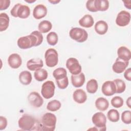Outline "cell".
Returning a JSON list of instances; mask_svg holds the SVG:
<instances>
[{
    "mask_svg": "<svg viewBox=\"0 0 131 131\" xmlns=\"http://www.w3.org/2000/svg\"><path fill=\"white\" fill-rule=\"evenodd\" d=\"M43 41V36L38 31H34L29 35L22 36L17 40V44L21 49H27L39 46Z\"/></svg>",
    "mask_w": 131,
    "mask_h": 131,
    "instance_id": "6da1fadb",
    "label": "cell"
},
{
    "mask_svg": "<svg viewBox=\"0 0 131 131\" xmlns=\"http://www.w3.org/2000/svg\"><path fill=\"white\" fill-rule=\"evenodd\" d=\"M19 127L24 130H38L37 127H40V124L32 116L23 115L18 121Z\"/></svg>",
    "mask_w": 131,
    "mask_h": 131,
    "instance_id": "7a4b0ae2",
    "label": "cell"
},
{
    "mask_svg": "<svg viewBox=\"0 0 131 131\" xmlns=\"http://www.w3.org/2000/svg\"><path fill=\"white\" fill-rule=\"evenodd\" d=\"M56 121V117L54 114L51 113H46L42 117L39 130L47 131L54 130Z\"/></svg>",
    "mask_w": 131,
    "mask_h": 131,
    "instance_id": "3957f363",
    "label": "cell"
},
{
    "mask_svg": "<svg viewBox=\"0 0 131 131\" xmlns=\"http://www.w3.org/2000/svg\"><path fill=\"white\" fill-rule=\"evenodd\" d=\"M11 15L14 17L25 19L30 15V9L27 6L18 3L14 6L10 11Z\"/></svg>",
    "mask_w": 131,
    "mask_h": 131,
    "instance_id": "277c9868",
    "label": "cell"
},
{
    "mask_svg": "<svg viewBox=\"0 0 131 131\" xmlns=\"http://www.w3.org/2000/svg\"><path fill=\"white\" fill-rule=\"evenodd\" d=\"M70 37L73 40L78 42H83L86 41L88 37L87 32L81 28H73L69 32Z\"/></svg>",
    "mask_w": 131,
    "mask_h": 131,
    "instance_id": "5b68a950",
    "label": "cell"
},
{
    "mask_svg": "<svg viewBox=\"0 0 131 131\" xmlns=\"http://www.w3.org/2000/svg\"><path fill=\"white\" fill-rule=\"evenodd\" d=\"M45 58L46 65L49 67H54L58 62V54L57 51L53 48L48 49L45 52Z\"/></svg>",
    "mask_w": 131,
    "mask_h": 131,
    "instance_id": "8992f818",
    "label": "cell"
},
{
    "mask_svg": "<svg viewBox=\"0 0 131 131\" xmlns=\"http://www.w3.org/2000/svg\"><path fill=\"white\" fill-rule=\"evenodd\" d=\"M93 124L98 130H106V118L105 115L102 112H97L94 114L92 118Z\"/></svg>",
    "mask_w": 131,
    "mask_h": 131,
    "instance_id": "52a82bcc",
    "label": "cell"
},
{
    "mask_svg": "<svg viewBox=\"0 0 131 131\" xmlns=\"http://www.w3.org/2000/svg\"><path fill=\"white\" fill-rule=\"evenodd\" d=\"M55 86L52 81L48 80L45 82L41 86V93L45 99H48L52 98L55 92Z\"/></svg>",
    "mask_w": 131,
    "mask_h": 131,
    "instance_id": "ba28073f",
    "label": "cell"
},
{
    "mask_svg": "<svg viewBox=\"0 0 131 131\" xmlns=\"http://www.w3.org/2000/svg\"><path fill=\"white\" fill-rule=\"evenodd\" d=\"M66 67L72 75H77L81 72V66L75 58L71 57L68 59L66 62Z\"/></svg>",
    "mask_w": 131,
    "mask_h": 131,
    "instance_id": "9c48e42d",
    "label": "cell"
},
{
    "mask_svg": "<svg viewBox=\"0 0 131 131\" xmlns=\"http://www.w3.org/2000/svg\"><path fill=\"white\" fill-rule=\"evenodd\" d=\"M130 20V14L129 12L122 10L118 14L116 19V23L120 27H124L129 24Z\"/></svg>",
    "mask_w": 131,
    "mask_h": 131,
    "instance_id": "30bf717a",
    "label": "cell"
},
{
    "mask_svg": "<svg viewBox=\"0 0 131 131\" xmlns=\"http://www.w3.org/2000/svg\"><path fill=\"white\" fill-rule=\"evenodd\" d=\"M30 104L36 108L40 107L43 103V100L40 94L36 92H31L28 96Z\"/></svg>",
    "mask_w": 131,
    "mask_h": 131,
    "instance_id": "8fae6325",
    "label": "cell"
},
{
    "mask_svg": "<svg viewBox=\"0 0 131 131\" xmlns=\"http://www.w3.org/2000/svg\"><path fill=\"white\" fill-rule=\"evenodd\" d=\"M102 93L106 96H112L116 93V85L113 81H106L104 82L101 87Z\"/></svg>",
    "mask_w": 131,
    "mask_h": 131,
    "instance_id": "7c38bea8",
    "label": "cell"
},
{
    "mask_svg": "<svg viewBox=\"0 0 131 131\" xmlns=\"http://www.w3.org/2000/svg\"><path fill=\"white\" fill-rule=\"evenodd\" d=\"M128 64L129 61H125L117 58L112 66V69L115 73L117 74L122 73L125 71Z\"/></svg>",
    "mask_w": 131,
    "mask_h": 131,
    "instance_id": "4fadbf2b",
    "label": "cell"
},
{
    "mask_svg": "<svg viewBox=\"0 0 131 131\" xmlns=\"http://www.w3.org/2000/svg\"><path fill=\"white\" fill-rule=\"evenodd\" d=\"M8 62L9 66L12 69H17L21 65L22 59L19 55L13 53L9 56Z\"/></svg>",
    "mask_w": 131,
    "mask_h": 131,
    "instance_id": "5bb4252c",
    "label": "cell"
},
{
    "mask_svg": "<svg viewBox=\"0 0 131 131\" xmlns=\"http://www.w3.org/2000/svg\"><path fill=\"white\" fill-rule=\"evenodd\" d=\"M47 14V7L42 4H39L36 6L33 11V16L37 19H39L44 17Z\"/></svg>",
    "mask_w": 131,
    "mask_h": 131,
    "instance_id": "9a60e30c",
    "label": "cell"
},
{
    "mask_svg": "<svg viewBox=\"0 0 131 131\" xmlns=\"http://www.w3.org/2000/svg\"><path fill=\"white\" fill-rule=\"evenodd\" d=\"M43 66V61L40 58H32L27 62V67L30 71H35L41 68Z\"/></svg>",
    "mask_w": 131,
    "mask_h": 131,
    "instance_id": "2e32d148",
    "label": "cell"
},
{
    "mask_svg": "<svg viewBox=\"0 0 131 131\" xmlns=\"http://www.w3.org/2000/svg\"><path fill=\"white\" fill-rule=\"evenodd\" d=\"M117 55L118 58L125 61H129L131 58L130 51L124 46H121L118 49Z\"/></svg>",
    "mask_w": 131,
    "mask_h": 131,
    "instance_id": "e0dca14e",
    "label": "cell"
},
{
    "mask_svg": "<svg viewBox=\"0 0 131 131\" xmlns=\"http://www.w3.org/2000/svg\"><path fill=\"white\" fill-rule=\"evenodd\" d=\"M73 98L74 100L79 104L83 103L87 99V95L86 93L82 89L76 90L73 94Z\"/></svg>",
    "mask_w": 131,
    "mask_h": 131,
    "instance_id": "ac0fdd59",
    "label": "cell"
},
{
    "mask_svg": "<svg viewBox=\"0 0 131 131\" xmlns=\"http://www.w3.org/2000/svg\"><path fill=\"white\" fill-rule=\"evenodd\" d=\"M71 82L75 88H79L83 85L85 82V75L83 73L77 75H72Z\"/></svg>",
    "mask_w": 131,
    "mask_h": 131,
    "instance_id": "d6986e66",
    "label": "cell"
},
{
    "mask_svg": "<svg viewBox=\"0 0 131 131\" xmlns=\"http://www.w3.org/2000/svg\"><path fill=\"white\" fill-rule=\"evenodd\" d=\"M95 30L98 34L104 35L108 30V25L104 20H99L95 25Z\"/></svg>",
    "mask_w": 131,
    "mask_h": 131,
    "instance_id": "ffe728a7",
    "label": "cell"
},
{
    "mask_svg": "<svg viewBox=\"0 0 131 131\" xmlns=\"http://www.w3.org/2000/svg\"><path fill=\"white\" fill-rule=\"evenodd\" d=\"M94 23V20L92 16L90 14L84 15L81 19L79 20V25L84 28H90L92 27Z\"/></svg>",
    "mask_w": 131,
    "mask_h": 131,
    "instance_id": "44dd1931",
    "label": "cell"
},
{
    "mask_svg": "<svg viewBox=\"0 0 131 131\" xmlns=\"http://www.w3.org/2000/svg\"><path fill=\"white\" fill-rule=\"evenodd\" d=\"M31 73L28 71H22L19 75V80L24 85H28L32 81Z\"/></svg>",
    "mask_w": 131,
    "mask_h": 131,
    "instance_id": "7402d4cb",
    "label": "cell"
},
{
    "mask_svg": "<svg viewBox=\"0 0 131 131\" xmlns=\"http://www.w3.org/2000/svg\"><path fill=\"white\" fill-rule=\"evenodd\" d=\"M95 106L96 108L101 111H106L109 106L108 100L103 97H99L95 101Z\"/></svg>",
    "mask_w": 131,
    "mask_h": 131,
    "instance_id": "603a6c76",
    "label": "cell"
},
{
    "mask_svg": "<svg viewBox=\"0 0 131 131\" xmlns=\"http://www.w3.org/2000/svg\"><path fill=\"white\" fill-rule=\"evenodd\" d=\"M9 17L6 13L0 14V31L2 32L7 30L9 24Z\"/></svg>",
    "mask_w": 131,
    "mask_h": 131,
    "instance_id": "cb8c5ba5",
    "label": "cell"
},
{
    "mask_svg": "<svg viewBox=\"0 0 131 131\" xmlns=\"http://www.w3.org/2000/svg\"><path fill=\"white\" fill-rule=\"evenodd\" d=\"M52 27V23L47 20H44L39 23L38 26V29L41 33H46L51 30Z\"/></svg>",
    "mask_w": 131,
    "mask_h": 131,
    "instance_id": "d4e9b609",
    "label": "cell"
},
{
    "mask_svg": "<svg viewBox=\"0 0 131 131\" xmlns=\"http://www.w3.org/2000/svg\"><path fill=\"white\" fill-rule=\"evenodd\" d=\"M35 79L38 81H42L48 77V72L44 69H39L35 70L34 73Z\"/></svg>",
    "mask_w": 131,
    "mask_h": 131,
    "instance_id": "484cf974",
    "label": "cell"
},
{
    "mask_svg": "<svg viewBox=\"0 0 131 131\" xmlns=\"http://www.w3.org/2000/svg\"><path fill=\"white\" fill-rule=\"evenodd\" d=\"M98 83L96 79H92L89 80L86 83V89L88 93L90 94L95 93L98 89Z\"/></svg>",
    "mask_w": 131,
    "mask_h": 131,
    "instance_id": "4316f807",
    "label": "cell"
},
{
    "mask_svg": "<svg viewBox=\"0 0 131 131\" xmlns=\"http://www.w3.org/2000/svg\"><path fill=\"white\" fill-rule=\"evenodd\" d=\"M95 4L97 11H105L109 7V2L107 0H95Z\"/></svg>",
    "mask_w": 131,
    "mask_h": 131,
    "instance_id": "83f0119b",
    "label": "cell"
},
{
    "mask_svg": "<svg viewBox=\"0 0 131 131\" xmlns=\"http://www.w3.org/2000/svg\"><path fill=\"white\" fill-rule=\"evenodd\" d=\"M67 72L63 68H58L55 69L53 72V75L55 80H59L67 77Z\"/></svg>",
    "mask_w": 131,
    "mask_h": 131,
    "instance_id": "f1b7e54d",
    "label": "cell"
},
{
    "mask_svg": "<svg viewBox=\"0 0 131 131\" xmlns=\"http://www.w3.org/2000/svg\"><path fill=\"white\" fill-rule=\"evenodd\" d=\"M116 85V93L120 94L124 92L126 89V85L124 81L121 79H116L113 81Z\"/></svg>",
    "mask_w": 131,
    "mask_h": 131,
    "instance_id": "f546056e",
    "label": "cell"
},
{
    "mask_svg": "<svg viewBox=\"0 0 131 131\" xmlns=\"http://www.w3.org/2000/svg\"><path fill=\"white\" fill-rule=\"evenodd\" d=\"M107 117L110 121L116 122L118 121L119 120V113L117 110L111 109L108 111L107 113Z\"/></svg>",
    "mask_w": 131,
    "mask_h": 131,
    "instance_id": "4dcf8cb0",
    "label": "cell"
},
{
    "mask_svg": "<svg viewBox=\"0 0 131 131\" xmlns=\"http://www.w3.org/2000/svg\"><path fill=\"white\" fill-rule=\"evenodd\" d=\"M61 103L57 100H53L48 102L47 105V109L51 112H55L58 110L61 107Z\"/></svg>",
    "mask_w": 131,
    "mask_h": 131,
    "instance_id": "1f68e13d",
    "label": "cell"
},
{
    "mask_svg": "<svg viewBox=\"0 0 131 131\" xmlns=\"http://www.w3.org/2000/svg\"><path fill=\"white\" fill-rule=\"evenodd\" d=\"M47 40L51 46H55L58 42V35L55 32H51L47 35Z\"/></svg>",
    "mask_w": 131,
    "mask_h": 131,
    "instance_id": "d6a6232c",
    "label": "cell"
},
{
    "mask_svg": "<svg viewBox=\"0 0 131 131\" xmlns=\"http://www.w3.org/2000/svg\"><path fill=\"white\" fill-rule=\"evenodd\" d=\"M111 104L116 108H119L123 106L124 103L123 99L120 96H115L113 97L111 101Z\"/></svg>",
    "mask_w": 131,
    "mask_h": 131,
    "instance_id": "836d02e7",
    "label": "cell"
},
{
    "mask_svg": "<svg viewBox=\"0 0 131 131\" xmlns=\"http://www.w3.org/2000/svg\"><path fill=\"white\" fill-rule=\"evenodd\" d=\"M122 121L126 124L131 123V112L130 111H125L121 114Z\"/></svg>",
    "mask_w": 131,
    "mask_h": 131,
    "instance_id": "e575fe53",
    "label": "cell"
},
{
    "mask_svg": "<svg viewBox=\"0 0 131 131\" xmlns=\"http://www.w3.org/2000/svg\"><path fill=\"white\" fill-rule=\"evenodd\" d=\"M56 82L58 87L60 89H65L69 84V80L67 76L59 80H56Z\"/></svg>",
    "mask_w": 131,
    "mask_h": 131,
    "instance_id": "d590c367",
    "label": "cell"
},
{
    "mask_svg": "<svg viewBox=\"0 0 131 131\" xmlns=\"http://www.w3.org/2000/svg\"><path fill=\"white\" fill-rule=\"evenodd\" d=\"M86 8L89 11H91L92 12H95L97 11L95 7V0L88 1L86 3Z\"/></svg>",
    "mask_w": 131,
    "mask_h": 131,
    "instance_id": "8d00e7d4",
    "label": "cell"
},
{
    "mask_svg": "<svg viewBox=\"0 0 131 131\" xmlns=\"http://www.w3.org/2000/svg\"><path fill=\"white\" fill-rule=\"evenodd\" d=\"M10 5L9 0H0V10H4L7 9Z\"/></svg>",
    "mask_w": 131,
    "mask_h": 131,
    "instance_id": "74e56055",
    "label": "cell"
},
{
    "mask_svg": "<svg viewBox=\"0 0 131 131\" xmlns=\"http://www.w3.org/2000/svg\"><path fill=\"white\" fill-rule=\"evenodd\" d=\"M7 125V119L3 117H0V130H2L6 128Z\"/></svg>",
    "mask_w": 131,
    "mask_h": 131,
    "instance_id": "f35d334b",
    "label": "cell"
},
{
    "mask_svg": "<svg viewBox=\"0 0 131 131\" xmlns=\"http://www.w3.org/2000/svg\"><path fill=\"white\" fill-rule=\"evenodd\" d=\"M124 78L128 81L131 80V68H129L125 70L124 74Z\"/></svg>",
    "mask_w": 131,
    "mask_h": 131,
    "instance_id": "ab89813d",
    "label": "cell"
},
{
    "mask_svg": "<svg viewBox=\"0 0 131 131\" xmlns=\"http://www.w3.org/2000/svg\"><path fill=\"white\" fill-rule=\"evenodd\" d=\"M124 5L126 8L128 9H131V1H123Z\"/></svg>",
    "mask_w": 131,
    "mask_h": 131,
    "instance_id": "60d3db41",
    "label": "cell"
},
{
    "mask_svg": "<svg viewBox=\"0 0 131 131\" xmlns=\"http://www.w3.org/2000/svg\"><path fill=\"white\" fill-rule=\"evenodd\" d=\"M130 99H131V97H129L128 98V99H127V100H126V104L127 105V106H128L129 108H131V106H130L131 100H130Z\"/></svg>",
    "mask_w": 131,
    "mask_h": 131,
    "instance_id": "b9f144b4",
    "label": "cell"
},
{
    "mask_svg": "<svg viewBox=\"0 0 131 131\" xmlns=\"http://www.w3.org/2000/svg\"><path fill=\"white\" fill-rule=\"evenodd\" d=\"M49 2L53 4H56L60 2V1H57V0H54V1H48Z\"/></svg>",
    "mask_w": 131,
    "mask_h": 131,
    "instance_id": "7bdbcfd3",
    "label": "cell"
},
{
    "mask_svg": "<svg viewBox=\"0 0 131 131\" xmlns=\"http://www.w3.org/2000/svg\"><path fill=\"white\" fill-rule=\"evenodd\" d=\"M26 2H27V3H33V2H35V1H26Z\"/></svg>",
    "mask_w": 131,
    "mask_h": 131,
    "instance_id": "ee69618b",
    "label": "cell"
}]
</instances>
